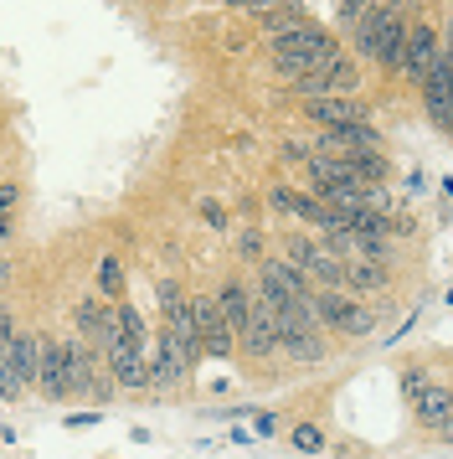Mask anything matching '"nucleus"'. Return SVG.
I'll use <instances>...</instances> for the list:
<instances>
[{
	"mask_svg": "<svg viewBox=\"0 0 453 459\" xmlns=\"http://www.w3.org/2000/svg\"><path fill=\"white\" fill-rule=\"evenodd\" d=\"M407 31H412V16L402 0H381L376 11H366L361 22L350 26V57L355 63H371L381 67L387 78H397V67H402V47H407Z\"/></svg>",
	"mask_w": 453,
	"mask_h": 459,
	"instance_id": "1",
	"label": "nucleus"
},
{
	"mask_svg": "<svg viewBox=\"0 0 453 459\" xmlns=\"http://www.w3.org/2000/svg\"><path fill=\"white\" fill-rule=\"evenodd\" d=\"M335 31L320 22L299 26V31H288V37H278V42H268V57H273V67H278V78H304V73H314V67L325 63L329 52H335Z\"/></svg>",
	"mask_w": 453,
	"mask_h": 459,
	"instance_id": "2",
	"label": "nucleus"
},
{
	"mask_svg": "<svg viewBox=\"0 0 453 459\" xmlns=\"http://www.w3.org/2000/svg\"><path fill=\"white\" fill-rule=\"evenodd\" d=\"M314 320H320V331L350 335V341H361V335H371L381 325V315H371V305H361V294H350V290L314 294Z\"/></svg>",
	"mask_w": 453,
	"mask_h": 459,
	"instance_id": "3",
	"label": "nucleus"
},
{
	"mask_svg": "<svg viewBox=\"0 0 453 459\" xmlns=\"http://www.w3.org/2000/svg\"><path fill=\"white\" fill-rule=\"evenodd\" d=\"M355 88H361V67H355V57L340 52V47H335L314 73L294 78V93H304V99H340V93H355Z\"/></svg>",
	"mask_w": 453,
	"mask_h": 459,
	"instance_id": "4",
	"label": "nucleus"
},
{
	"mask_svg": "<svg viewBox=\"0 0 453 459\" xmlns=\"http://www.w3.org/2000/svg\"><path fill=\"white\" fill-rule=\"evenodd\" d=\"M288 264L304 273L314 290H346V264L314 238H288Z\"/></svg>",
	"mask_w": 453,
	"mask_h": 459,
	"instance_id": "5",
	"label": "nucleus"
},
{
	"mask_svg": "<svg viewBox=\"0 0 453 459\" xmlns=\"http://www.w3.org/2000/svg\"><path fill=\"white\" fill-rule=\"evenodd\" d=\"M191 310H196V341H201V356H211V361H232V356H237V331L226 325L217 294H196Z\"/></svg>",
	"mask_w": 453,
	"mask_h": 459,
	"instance_id": "6",
	"label": "nucleus"
},
{
	"mask_svg": "<svg viewBox=\"0 0 453 459\" xmlns=\"http://www.w3.org/2000/svg\"><path fill=\"white\" fill-rule=\"evenodd\" d=\"M443 57V42H438V26L428 22H412L407 31V47H402V67H397V78H407V83H423L432 73V63Z\"/></svg>",
	"mask_w": 453,
	"mask_h": 459,
	"instance_id": "7",
	"label": "nucleus"
},
{
	"mask_svg": "<svg viewBox=\"0 0 453 459\" xmlns=\"http://www.w3.org/2000/svg\"><path fill=\"white\" fill-rule=\"evenodd\" d=\"M103 367V351H93L88 341H62V377H67V403L93 393V372Z\"/></svg>",
	"mask_w": 453,
	"mask_h": 459,
	"instance_id": "8",
	"label": "nucleus"
},
{
	"mask_svg": "<svg viewBox=\"0 0 453 459\" xmlns=\"http://www.w3.org/2000/svg\"><path fill=\"white\" fill-rule=\"evenodd\" d=\"M423 104H428V119L438 129H453V57H438L432 73L423 78Z\"/></svg>",
	"mask_w": 453,
	"mask_h": 459,
	"instance_id": "9",
	"label": "nucleus"
},
{
	"mask_svg": "<svg viewBox=\"0 0 453 459\" xmlns=\"http://www.w3.org/2000/svg\"><path fill=\"white\" fill-rule=\"evenodd\" d=\"M304 114L314 119L320 129H335V125H371V108L355 99V93H340V99H304Z\"/></svg>",
	"mask_w": 453,
	"mask_h": 459,
	"instance_id": "10",
	"label": "nucleus"
},
{
	"mask_svg": "<svg viewBox=\"0 0 453 459\" xmlns=\"http://www.w3.org/2000/svg\"><path fill=\"white\" fill-rule=\"evenodd\" d=\"M237 346H243L247 356H258V361H273V356H278V331H273V315H268L263 299H252V315H247V325L237 331Z\"/></svg>",
	"mask_w": 453,
	"mask_h": 459,
	"instance_id": "11",
	"label": "nucleus"
},
{
	"mask_svg": "<svg viewBox=\"0 0 453 459\" xmlns=\"http://www.w3.org/2000/svg\"><path fill=\"white\" fill-rule=\"evenodd\" d=\"M37 346H41V372H37L41 403H67V377H62V341H57V335H37Z\"/></svg>",
	"mask_w": 453,
	"mask_h": 459,
	"instance_id": "12",
	"label": "nucleus"
},
{
	"mask_svg": "<svg viewBox=\"0 0 453 459\" xmlns=\"http://www.w3.org/2000/svg\"><path fill=\"white\" fill-rule=\"evenodd\" d=\"M73 325H78V341H88L93 351H103V341H108V325H114V310H108L103 299H78V310H73Z\"/></svg>",
	"mask_w": 453,
	"mask_h": 459,
	"instance_id": "13",
	"label": "nucleus"
},
{
	"mask_svg": "<svg viewBox=\"0 0 453 459\" xmlns=\"http://www.w3.org/2000/svg\"><path fill=\"white\" fill-rule=\"evenodd\" d=\"M412 403H417V423L438 434V429L449 423V413H453V387H443V382H428V387L412 397Z\"/></svg>",
	"mask_w": 453,
	"mask_h": 459,
	"instance_id": "14",
	"label": "nucleus"
},
{
	"mask_svg": "<svg viewBox=\"0 0 453 459\" xmlns=\"http://www.w3.org/2000/svg\"><path fill=\"white\" fill-rule=\"evenodd\" d=\"M11 361H16V377H21V393L31 397L37 393V372H41V346L31 331H16V341H11Z\"/></svg>",
	"mask_w": 453,
	"mask_h": 459,
	"instance_id": "15",
	"label": "nucleus"
},
{
	"mask_svg": "<svg viewBox=\"0 0 453 459\" xmlns=\"http://www.w3.org/2000/svg\"><path fill=\"white\" fill-rule=\"evenodd\" d=\"M314 16H309L299 0H284L278 11H268V16H258V31H263L268 42H278V37H288V31H299V26H309Z\"/></svg>",
	"mask_w": 453,
	"mask_h": 459,
	"instance_id": "16",
	"label": "nucleus"
},
{
	"mask_svg": "<svg viewBox=\"0 0 453 459\" xmlns=\"http://www.w3.org/2000/svg\"><path fill=\"white\" fill-rule=\"evenodd\" d=\"M252 299H258V294L247 290L243 279H226L222 290H217V305H222V315H226V325H232V331H243V325H247Z\"/></svg>",
	"mask_w": 453,
	"mask_h": 459,
	"instance_id": "17",
	"label": "nucleus"
},
{
	"mask_svg": "<svg viewBox=\"0 0 453 459\" xmlns=\"http://www.w3.org/2000/svg\"><path fill=\"white\" fill-rule=\"evenodd\" d=\"M346 290L350 294L387 290V264H376V258H350L346 264Z\"/></svg>",
	"mask_w": 453,
	"mask_h": 459,
	"instance_id": "18",
	"label": "nucleus"
},
{
	"mask_svg": "<svg viewBox=\"0 0 453 459\" xmlns=\"http://www.w3.org/2000/svg\"><path fill=\"white\" fill-rule=\"evenodd\" d=\"M340 155H346L350 166H355V176L371 181V186H381V181L391 176V160L381 155V150H340Z\"/></svg>",
	"mask_w": 453,
	"mask_h": 459,
	"instance_id": "19",
	"label": "nucleus"
},
{
	"mask_svg": "<svg viewBox=\"0 0 453 459\" xmlns=\"http://www.w3.org/2000/svg\"><path fill=\"white\" fill-rule=\"evenodd\" d=\"M288 444H294L299 455H325V429H320V423H294V429H288Z\"/></svg>",
	"mask_w": 453,
	"mask_h": 459,
	"instance_id": "20",
	"label": "nucleus"
},
{
	"mask_svg": "<svg viewBox=\"0 0 453 459\" xmlns=\"http://www.w3.org/2000/svg\"><path fill=\"white\" fill-rule=\"evenodd\" d=\"M124 284H129L124 258H119V253H103V264H98V290H103V294H124Z\"/></svg>",
	"mask_w": 453,
	"mask_h": 459,
	"instance_id": "21",
	"label": "nucleus"
},
{
	"mask_svg": "<svg viewBox=\"0 0 453 459\" xmlns=\"http://www.w3.org/2000/svg\"><path fill=\"white\" fill-rule=\"evenodd\" d=\"M381 0H340V11H335V22H340V31H350V26L361 22L366 11H376Z\"/></svg>",
	"mask_w": 453,
	"mask_h": 459,
	"instance_id": "22",
	"label": "nucleus"
},
{
	"mask_svg": "<svg viewBox=\"0 0 453 459\" xmlns=\"http://www.w3.org/2000/svg\"><path fill=\"white\" fill-rule=\"evenodd\" d=\"M232 11H243V16H268V11H278L284 0H226Z\"/></svg>",
	"mask_w": 453,
	"mask_h": 459,
	"instance_id": "23",
	"label": "nucleus"
},
{
	"mask_svg": "<svg viewBox=\"0 0 453 459\" xmlns=\"http://www.w3.org/2000/svg\"><path fill=\"white\" fill-rule=\"evenodd\" d=\"M237 253H243V258H258V253H263V238H258V228L237 232Z\"/></svg>",
	"mask_w": 453,
	"mask_h": 459,
	"instance_id": "24",
	"label": "nucleus"
},
{
	"mask_svg": "<svg viewBox=\"0 0 453 459\" xmlns=\"http://www.w3.org/2000/svg\"><path fill=\"white\" fill-rule=\"evenodd\" d=\"M16 202H21V186H16V181H0V217H11Z\"/></svg>",
	"mask_w": 453,
	"mask_h": 459,
	"instance_id": "25",
	"label": "nucleus"
},
{
	"mask_svg": "<svg viewBox=\"0 0 453 459\" xmlns=\"http://www.w3.org/2000/svg\"><path fill=\"white\" fill-rule=\"evenodd\" d=\"M278 155H284V166H304V160H309V150L294 145V140H284V150H278Z\"/></svg>",
	"mask_w": 453,
	"mask_h": 459,
	"instance_id": "26",
	"label": "nucleus"
},
{
	"mask_svg": "<svg viewBox=\"0 0 453 459\" xmlns=\"http://www.w3.org/2000/svg\"><path fill=\"white\" fill-rule=\"evenodd\" d=\"M428 382H432L428 372H407V377H402V393H407V397H417L423 387H428Z\"/></svg>",
	"mask_w": 453,
	"mask_h": 459,
	"instance_id": "27",
	"label": "nucleus"
},
{
	"mask_svg": "<svg viewBox=\"0 0 453 459\" xmlns=\"http://www.w3.org/2000/svg\"><path fill=\"white\" fill-rule=\"evenodd\" d=\"M103 413H67V429H93Z\"/></svg>",
	"mask_w": 453,
	"mask_h": 459,
	"instance_id": "28",
	"label": "nucleus"
},
{
	"mask_svg": "<svg viewBox=\"0 0 453 459\" xmlns=\"http://www.w3.org/2000/svg\"><path fill=\"white\" fill-rule=\"evenodd\" d=\"M206 222H211V228H222V222H226V217H222V207H217V202H206Z\"/></svg>",
	"mask_w": 453,
	"mask_h": 459,
	"instance_id": "29",
	"label": "nucleus"
},
{
	"mask_svg": "<svg viewBox=\"0 0 453 459\" xmlns=\"http://www.w3.org/2000/svg\"><path fill=\"white\" fill-rule=\"evenodd\" d=\"M438 42H443V57H453V22H449V31H443Z\"/></svg>",
	"mask_w": 453,
	"mask_h": 459,
	"instance_id": "30",
	"label": "nucleus"
},
{
	"mask_svg": "<svg viewBox=\"0 0 453 459\" xmlns=\"http://www.w3.org/2000/svg\"><path fill=\"white\" fill-rule=\"evenodd\" d=\"M438 434H443V444H453V413H449V423H443V429H438Z\"/></svg>",
	"mask_w": 453,
	"mask_h": 459,
	"instance_id": "31",
	"label": "nucleus"
},
{
	"mask_svg": "<svg viewBox=\"0 0 453 459\" xmlns=\"http://www.w3.org/2000/svg\"><path fill=\"white\" fill-rule=\"evenodd\" d=\"M443 202H449V207H453V181H443Z\"/></svg>",
	"mask_w": 453,
	"mask_h": 459,
	"instance_id": "32",
	"label": "nucleus"
},
{
	"mask_svg": "<svg viewBox=\"0 0 453 459\" xmlns=\"http://www.w3.org/2000/svg\"><path fill=\"white\" fill-rule=\"evenodd\" d=\"M0 284H5V258H0Z\"/></svg>",
	"mask_w": 453,
	"mask_h": 459,
	"instance_id": "33",
	"label": "nucleus"
}]
</instances>
